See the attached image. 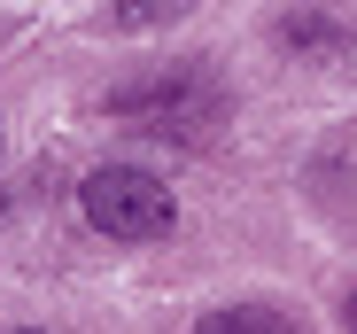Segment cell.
<instances>
[{
  "instance_id": "1",
  "label": "cell",
  "mask_w": 357,
  "mask_h": 334,
  "mask_svg": "<svg viewBox=\"0 0 357 334\" xmlns=\"http://www.w3.org/2000/svg\"><path fill=\"white\" fill-rule=\"evenodd\" d=\"M78 210H86V226L109 234V241H171V226H178L171 187L155 172H140V163H101V172H86Z\"/></svg>"
},
{
  "instance_id": "6",
  "label": "cell",
  "mask_w": 357,
  "mask_h": 334,
  "mask_svg": "<svg viewBox=\"0 0 357 334\" xmlns=\"http://www.w3.org/2000/svg\"><path fill=\"white\" fill-rule=\"evenodd\" d=\"M0 210H8V195H0Z\"/></svg>"
},
{
  "instance_id": "5",
  "label": "cell",
  "mask_w": 357,
  "mask_h": 334,
  "mask_svg": "<svg viewBox=\"0 0 357 334\" xmlns=\"http://www.w3.org/2000/svg\"><path fill=\"white\" fill-rule=\"evenodd\" d=\"M342 319H349V334H357V288H349V303H342Z\"/></svg>"
},
{
  "instance_id": "3",
  "label": "cell",
  "mask_w": 357,
  "mask_h": 334,
  "mask_svg": "<svg viewBox=\"0 0 357 334\" xmlns=\"http://www.w3.org/2000/svg\"><path fill=\"white\" fill-rule=\"evenodd\" d=\"M195 334H303L287 311H264V303H225V311H202Z\"/></svg>"
},
{
  "instance_id": "4",
  "label": "cell",
  "mask_w": 357,
  "mask_h": 334,
  "mask_svg": "<svg viewBox=\"0 0 357 334\" xmlns=\"http://www.w3.org/2000/svg\"><path fill=\"white\" fill-rule=\"evenodd\" d=\"M280 39L287 47H342L349 31L342 24H319V16H280Z\"/></svg>"
},
{
  "instance_id": "2",
  "label": "cell",
  "mask_w": 357,
  "mask_h": 334,
  "mask_svg": "<svg viewBox=\"0 0 357 334\" xmlns=\"http://www.w3.org/2000/svg\"><path fill=\"white\" fill-rule=\"evenodd\" d=\"M109 109L116 117H132L140 132H178V140H195L202 125H218V86L195 70V63H178V70H163V78H140V86H116L109 93Z\"/></svg>"
}]
</instances>
